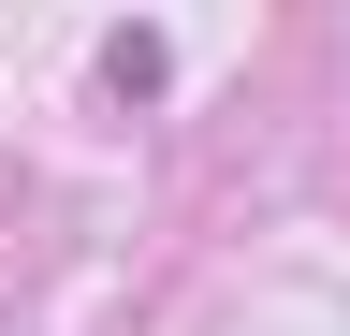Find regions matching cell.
I'll list each match as a JSON object with an SVG mask.
<instances>
[{"mask_svg":"<svg viewBox=\"0 0 350 336\" xmlns=\"http://www.w3.org/2000/svg\"><path fill=\"white\" fill-rule=\"evenodd\" d=\"M161 73H175V44H161V29H117V44H103V88H117V103H146Z\"/></svg>","mask_w":350,"mask_h":336,"instance_id":"cell-1","label":"cell"}]
</instances>
